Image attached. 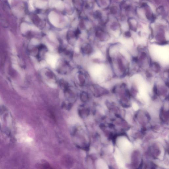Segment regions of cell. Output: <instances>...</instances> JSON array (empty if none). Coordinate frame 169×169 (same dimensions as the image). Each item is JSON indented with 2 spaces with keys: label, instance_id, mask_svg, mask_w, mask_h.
<instances>
[{
  "label": "cell",
  "instance_id": "7a4b0ae2",
  "mask_svg": "<svg viewBox=\"0 0 169 169\" xmlns=\"http://www.w3.org/2000/svg\"><path fill=\"white\" fill-rule=\"evenodd\" d=\"M125 35L126 36L129 37L131 36V34H130V32H127L125 33Z\"/></svg>",
  "mask_w": 169,
  "mask_h": 169
},
{
  "label": "cell",
  "instance_id": "6da1fadb",
  "mask_svg": "<svg viewBox=\"0 0 169 169\" xmlns=\"http://www.w3.org/2000/svg\"><path fill=\"white\" fill-rule=\"evenodd\" d=\"M50 19L52 23L54 24H57L58 18L55 14H51L50 17Z\"/></svg>",
  "mask_w": 169,
  "mask_h": 169
},
{
  "label": "cell",
  "instance_id": "3957f363",
  "mask_svg": "<svg viewBox=\"0 0 169 169\" xmlns=\"http://www.w3.org/2000/svg\"><path fill=\"white\" fill-rule=\"evenodd\" d=\"M133 60L134 62H137L138 60V58L136 57H134L133 58Z\"/></svg>",
  "mask_w": 169,
  "mask_h": 169
}]
</instances>
